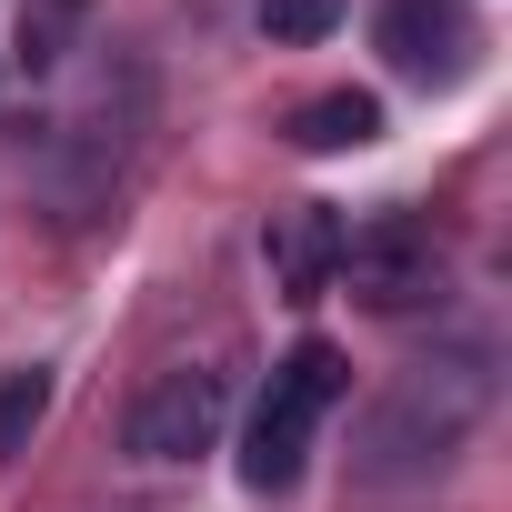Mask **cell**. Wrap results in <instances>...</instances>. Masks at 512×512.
Returning <instances> with one entry per match:
<instances>
[{"label":"cell","mask_w":512,"mask_h":512,"mask_svg":"<svg viewBox=\"0 0 512 512\" xmlns=\"http://www.w3.org/2000/svg\"><path fill=\"white\" fill-rule=\"evenodd\" d=\"M41 412H51V372H41V362H31V372H0V462L41 432Z\"/></svg>","instance_id":"9"},{"label":"cell","mask_w":512,"mask_h":512,"mask_svg":"<svg viewBox=\"0 0 512 512\" xmlns=\"http://www.w3.org/2000/svg\"><path fill=\"white\" fill-rule=\"evenodd\" d=\"M382 51L412 81H452L462 51H472V21L452 11V0H392V11H382Z\"/></svg>","instance_id":"5"},{"label":"cell","mask_w":512,"mask_h":512,"mask_svg":"<svg viewBox=\"0 0 512 512\" xmlns=\"http://www.w3.org/2000/svg\"><path fill=\"white\" fill-rule=\"evenodd\" d=\"M342 392H352V362H342L332 342H302L292 362H272L262 402H251V432H241V482H251V492H292Z\"/></svg>","instance_id":"2"},{"label":"cell","mask_w":512,"mask_h":512,"mask_svg":"<svg viewBox=\"0 0 512 512\" xmlns=\"http://www.w3.org/2000/svg\"><path fill=\"white\" fill-rule=\"evenodd\" d=\"M262 31L292 41V51H302V41H332V31H342V0H262Z\"/></svg>","instance_id":"10"},{"label":"cell","mask_w":512,"mask_h":512,"mask_svg":"<svg viewBox=\"0 0 512 512\" xmlns=\"http://www.w3.org/2000/svg\"><path fill=\"white\" fill-rule=\"evenodd\" d=\"M362 141H382V101L372 91H322V101L292 111V151H362Z\"/></svg>","instance_id":"7"},{"label":"cell","mask_w":512,"mask_h":512,"mask_svg":"<svg viewBox=\"0 0 512 512\" xmlns=\"http://www.w3.org/2000/svg\"><path fill=\"white\" fill-rule=\"evenodd\" d=\"M482 412H492V342H442L412 372H392V392L362 412L352 472L372 492H412V482L452 472V452L482 432Z\"/></svg>","instance_id":"1"},{"label":"cell","mask_w":512,"mask_h":512,"mask_svg":"<svg viewBox=\"0 0 512 512\" xmlns=\"http://www.w3.org/2000/svg\"><path fill=\"white\" fill-rule=\"evenodd\" d=\"M221 422H231V372H221V362H171V372L131 402L121 442H131L141 462H191V452L221 442Z\"/></svg>","instance_id":"4"},{"label":"cell","mask_w":512,"mask_h":512,"mask_svg":"<svg viewBox=\"0 0 512 512\" xmlns=\"http://www.w3.org/2000/svg\"><path fill=\"white\" fill-rule=\"evenodd\" d=\"M91 11H101V0H21V31H11V61H21V71H61V61L81 51Z\"/></svg>","instance_id":"8"},{"label":"cell","mask_w":512,"mask_h":512,"mask_svg":"<svg viewBox=\"0 0 512 512\" xmlns=\"http://www.w3.org/2000/svg\"><path fill=\"white\" fill-rule=\"evenodd\" d=\"M332 251H342V221H332L322 201H302V211H282V221L262 231V262H272V282H282L292 302L332 292Z\"/></svg>","instance_id":"6"},{"label":"cell","mask_w":512,"mask_h":512,"mask_svg":"<svg viewBox=\"0 0 512 512\" xmlns=\"http://www.w3.org/2000/svg\"><path fill=\"white\" fill-rule=\"evenodd\" d=\"M442 241H432V221L422 211H372V221H352L342 231V251H332V292H352L362 312H422V302H442Z\"/></svg>","instance_id":"3"}]
</instances>
